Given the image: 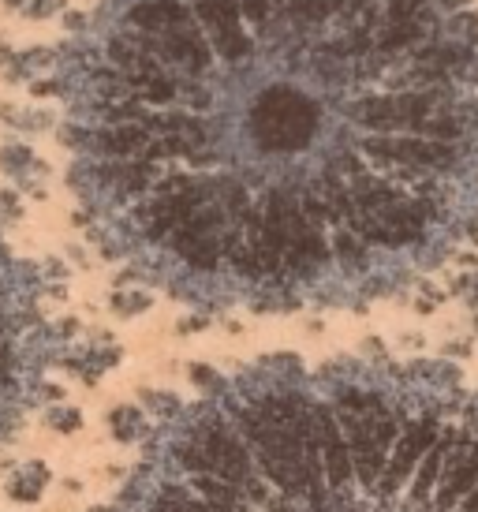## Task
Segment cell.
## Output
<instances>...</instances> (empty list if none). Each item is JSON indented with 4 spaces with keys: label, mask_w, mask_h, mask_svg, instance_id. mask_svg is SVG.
Returning a JSON list of instances; mask_svg holds the SVG:
<instances>
[{
    "label": "cell",
    "mask_w": 478,
    "mask_h": 512,
    "mask_svg": "<svg viewBox=\"0 0 478 512\" xmlns=\"http://www.w3.org/2000/svg\"><path fill=\"white\" fill-rule=\"evenodd\" d=\"M378 19L217 60L187 0L101 8L57 68L98 240L195 303L352 299L426 266L478 195L475 57H389Z\"/></svg>",
    "instance_id": "1"
},
{
    "label": "cell",
    "mask_w": 478,
    "mask_h": 512,
    "mask_svg": "<svg viewBox=\"0 0 478 512\" xmlns=\"http://www.w3.org/2000/svg\"><path fill=\"white\" fill-rule=\"evenodd\" d=\"M105 512H478V393L445 370H239L157 419Z\"/></svg>",
    "instance_id": "2"
},
{
    "label": "cell",
    "mask_w": 478,
    "mask_h": 512,
    "mask_svg": "<svg viewBox=\"0 0 478 512\" xmlns=\"http://www.w3.org/2000/svg\"><path fill=\"white\" fill-rule=\"evenodd\" d=\"M60 337L45 314L42 273L0 236V445L42 404Z\"/></svg>",
    "instance_id": "3"
},
{
    "label": "cell",
    "mask_w": 478,
    "mask_h": 512,
    "mask_svg": "<svg viewBox=\"0 0 478 512\" xmlns=\"http://www.w3.org/2000/svg\"><path fill=\"white\" fill-rule=\"evenodd\" d=\"M49 483V471H45V464H19L15 468V475L8 479V494L19 501H34L42 498V486Z\"/></svg>",
    "instance_id": "4"
},
{
    "label": "cell",
    "mask_w": 478,
    "mask_h": 512,
    "mask_svg": "<svg viewBox=\"0 0 478 512\" xmlns=\"http://www.w3.org/2000/svg\"><path fill=\"white\" fill-rule=\"evenodd\" d=\"M49 423H57L60 430L79 427V412H49Z\"/></svg>",
    "instance_id": "5"
}]
</instances>
